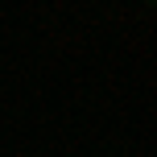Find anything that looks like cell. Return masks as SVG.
Segmentation results:
<instances>
[{
    "instance_id": "cell-1",
    "label": "cell",
    "mask_w": 157,
    "mask_h": 157,
    "mask_svg": "<svg viewBox=\"0 0 157 157\" xmlns=\"http://www.w3.org/2000/svg\"><path fill=\"white\" fill-rule=\"evenodd\" d=\"M145 4H153V0H145Z\"/></svg>"
}]
</instances>
